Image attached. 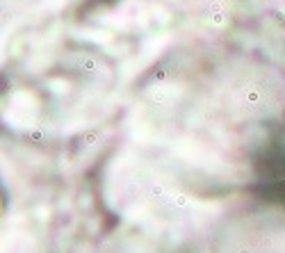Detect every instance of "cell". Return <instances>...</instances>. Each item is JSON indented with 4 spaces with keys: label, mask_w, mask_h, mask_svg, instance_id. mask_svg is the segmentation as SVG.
Listing matches in <instances>:
<instances>
[{
    "label": "cell",
    "mask_w": 285,
    "mask_h": 253,
    "mask_svg": "<svg viewBox=\"0 0 285 253\" xmlns=\"http://www.w3.org/2000/svg\"><path fill=\"white\" fill-rule=\"evenodd\" d=\"M283 141H271L258 158V169H260V183L267 185V189L274 191L276 196H285V146Z\"/></svg>",
    "instance_id": "cell-1"
},
{
    "label": "cell",
    "mask_w": 285,
    "mask_h": 253,
    "mask_svg": "<svg viewBox=\"0 0 285 253\" xmlns=\"http://www.w3.org/2000/svg\"><path fill=\"white\" fill-rule=\"evenodd\" d=\"M100 2H110V0H100Z\"/></svg>",
    "instance_id": "cell-2"
}]
</instances>
